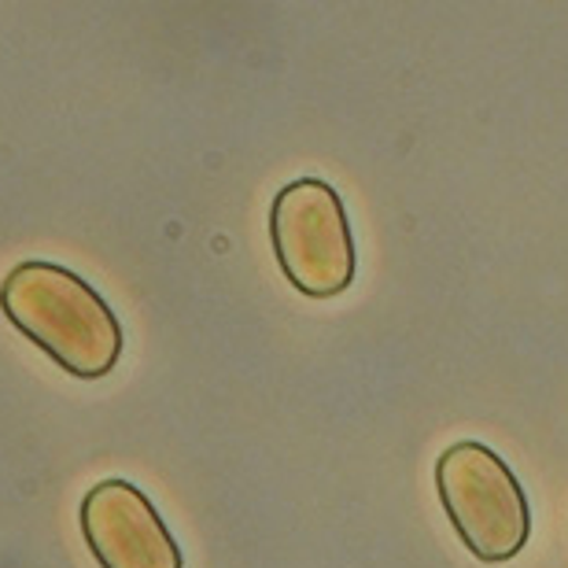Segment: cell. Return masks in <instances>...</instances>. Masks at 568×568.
Returning <instances> with one entry per match:
<instances>
[{
    "mask_svg": "<svg viewBox=\"0 0 568 568\" xmlns=\"http://www.w3.org/2000/svg\"><path fill=\"white\" fill-rule=\"evenodd\" d=\"M436 491L462 547L484 565L514 561L528 547L531 506L503 454L462 439L439 454Z\"/></svg>",
    "mask_w": 568,
    "mask_h": 568,
    "instance_id": "7a4b0ae2",
    "label": "cell"
},
{
    "mask_svg": "<svg viewBox=\"0 0 568 568\" xmlns=\"http://www.w3.org/2000/svg\"><path fill=\"white\" fill-rule=\"evenodd\" d=\"M0 311L41 355L78 381H100L122 358V322L85 277L30 258L0 281Z\"/></svg>",
    "mask_w": 568,
    "mask_h": 568,
    "instance_id": "6da1fadb",
    "label": "cell"
},
{
    "mask_svg": "<svg viewBox=\"0 0 568 568\" xmlns=\"http://www.w3.org/2000/svg\"><path fill=\"white\" fill-rule=\"evenodd\" d=\"M78 525L100 568H185L166 520L130 480H100L89 487Z\"/></svg>",
    "mask_w": 568,
    "mask_h": 568,
    "instance_id": "277c9868",
    "label": "cell"
},
{
    "mask_svg": "<svg viewBox=\"0 0 568 568\" xmlns=\"http://www.w3.org/2000/svg\"><path fill=\"white\" fill-rule=\"evenodd\" d=\"M270 244L284 281L311 300H333L358 274V247L339 192L322 178L288 181L270 203Z\"/></svg>",
    "mask_w": 568,
    "mask_h": 568,
    "instance_id": "3957f363",
    "label": "cell"
}]
</instances>
